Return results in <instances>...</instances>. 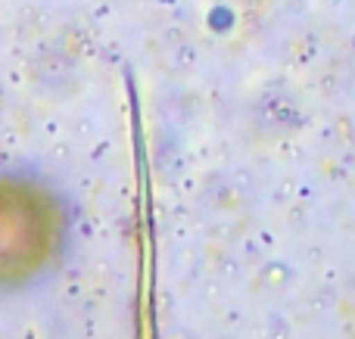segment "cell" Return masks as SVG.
I'll use <instances>...</instances> for the list:
<instances>
[{"label": "cell", "mask_w": 355, "mask_h": 339, "mask_svg": "<svg viewBox=\"0 0 355 339\" xmlns=\"http://www.w3.org/2000/svg\"><path fill=\"white\" fill-rule=\"evenodd\" d=\"M62 209L44 187L0 181V286H22L56 259Z\"/></svg>", "instance_id": "cell-1"}]
</instances>
